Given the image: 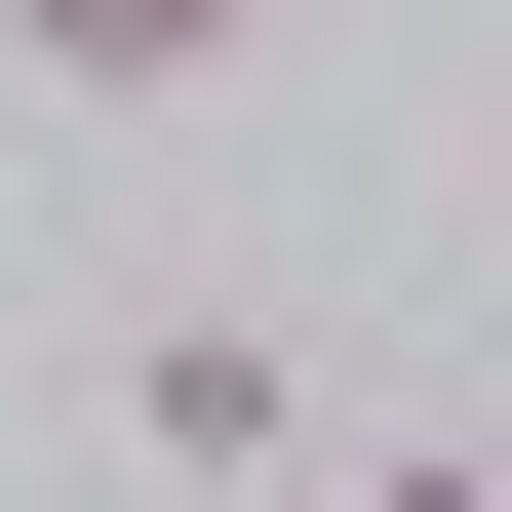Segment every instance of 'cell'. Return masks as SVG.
<instances>
[{
    "mask_svg": "<svg viewBox=\"0 0 512 512\" xmlns=\"http://www.w3.org/2000/svg\"><path fill=\"white\" fill-rule=\"evenodd\" d=\"M237 40H276V0H40V79H79V119H197Z\"/></svg>",
    "mask_w": 512,
    "mask_h": 512,
    "instance_id": "7a4b0ae2",
    "label": "cell"
},
{
    "mask_svg": "<svg viewBox=\"0 0 512 512\" xmlns=\"http://www.w3.org/2000/svg\"><path fill=\"white\" fill-rule=\"evenodd\" d=\"M355 512H512V473H355Z\"/></svg>",
    "mask_w": 512,
    "mask_h": 512,
    "instance_id": "3957f363",
    "label": "cell"
},
{
    "mask_svg": "<svg viewBox=\"0 0 512 512\" xmlns=\"http://www.w3.org/2000/svg\"><path fill=\"white\" fill-rule=\"evenodd\" d=\"M119 473L276 512V473H316V355H276V316H158V355H119Z\"/></svg>",
    "mask_w": 512,
    "mask_h": 512,
    "instance_id": "6da1fadb",
    "label": "cell"
}]
</instances>
